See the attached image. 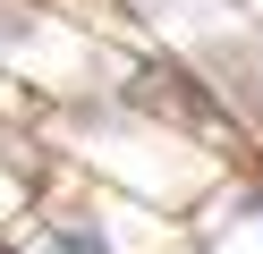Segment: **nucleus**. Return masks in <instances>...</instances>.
I'll return each instance as SVG.
<instances>
[{"instance_id": "f257e3e1", "label": "nucleus", "mask_w": 263, "mask_h": 254, "mask_svg": "<svg viewBox=\"0 0 263 254\" xmlns=\"http://www.w3.org/2000/svg\"><path fill=\"white\" fill-rule=\"evenodd\" d=\"M60 246H68V254H110V246H102V229H60Z\"/></svg>"}]
</instances>
